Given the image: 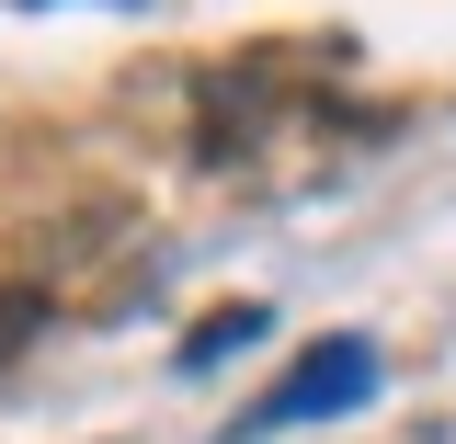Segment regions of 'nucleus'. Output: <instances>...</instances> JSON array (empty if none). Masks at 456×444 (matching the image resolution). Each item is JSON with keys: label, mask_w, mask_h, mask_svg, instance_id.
<instances>
[{"label": "nucleus", "mask_w": 456, "mask_h": 444, "mask_svg": "<svg viewBox=\"0 0 456 444\" xmlns=\"http://www.w3.org/2000/svg\"><path fill=\"white\" fill-rule=\"evenodd\" d=\"M365 388H377V342H320V353L251 410V433H285V422H308V410H354Z\"/></svg>", "instance_id": "nucleus-1"}, {"label": "nucleus", "mask_w": 456, "mask_h": 444, "mask_svg": "<svg viewBox=\"0 0 456 444\" xmlns=\"http://www.w3.org/2000/svg\"><path fill=\"white\" fill-rule=\"evenodd\" d=\"M35 331H46V285H0V365H12Z\"/></svg>", "instance_id": "nucleus-2"}, {"label": "nucleus", "mask_w": 456, "mask_h": 444, "mask_svg": "<svg viewBox=\"0 0 456 444\" xmlns=\"http://www.w3.org/2000/svg\"><path fill=\"white\" fill-rule=\"evenodd\" d=\"M263 331V308H217V319H194V342H183V365H217L228 342H251Z\"/></svg>", "instance_id": "nucleus-3"}]
</instances>
